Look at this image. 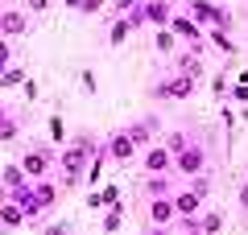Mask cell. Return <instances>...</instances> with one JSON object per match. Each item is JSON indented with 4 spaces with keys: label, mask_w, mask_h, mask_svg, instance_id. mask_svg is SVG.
<instances>
[{
    "label": "cell",
    "mask_w": 248,
    "mask_h": 235,
    "mask_svg": "<svg viewBox=\"0 0 248 235\" xmlns=\"http://www.w3.org/2000/svg\"><path fill=\"white\" fill-rule=\"evenodd\" d=\"M21 33H29V13H25V9H4L0 37H21Z\"/></svg>",
    "instance_id": "11"
},
{
    "label": "cell",
    "mask_w": 248,
    "mask_h": 235,
    "mask_svg": "<svg viewBox=\"0 0 248 235\" xmlns=\"http://www.w3.org/2000/svg\"><path fill=\"white\" fill-rule=\"evenodd\" d=\"M228 99H248V83H236V87L228 91Z\"/></svg>",
    "instance_id": "32"
},
{
    "label": "cell",
    "mask_w": 248,
    "mask_h": 235,
    "mask_svg": "<svg viewBox=\"0 0 248 235\" xmlns=\"http://www.w3.org/2000/svg\"><path fill=\"white\" fill-rule=\"evenodd\" d=\"M190 190H195L199 198H207V194H211V182H207V174H195V177H190Z\"/></svg>",
    "instance_id": "24"
},
{
    "label": "cell",
    "mask_w": 248,
    "mask_h": 235,
    "mask_svg": "<svg viewBox=\"0 0 248 235\" xmlns=\"http://www.w3.org/2000/svg\"><path fill=\"white\" fill-rule=\"evenodd\" d=\"M104 153L112 157L116 165H124V161H133V157H137V140L128 136V128H120V132L108 136V148H104Z\"/></svg>",
    "instance_id": "6"
},
{
    "label": "cell",
    "mask_w": 248,
    "mask_h": 235,
    "mask_svg": "<svg viewBox=\"0 0 248 235\" xmlns=\"http://www.w3.org/2000/svg\"><path fill=\"white\" fill-rule=\"evenodd\" d=\"M29 219H25V210L17 206V202H0V227L4 231H21Z\"/></svg>",
    "instance_id": "12"
},
{
    "label": "cell",
    "mask_w": 248,
    "mask_h": 235,
    "mask_svg": "<svg viewBox=\"0 0 248 235\" xmlns=\"http://www.w3.org/2000/svg\"><path fill=\"white\" fill-rule=\"evenodd\" d=\"M170 198H174V210H178V219H182V223L199 219V210H203V198H199L190 186H186V190H178V194H170Z\"/></svg>",
    "instance_id": "9"
},
{
    "label": "cell",
    "mask_w": 248,
    "mask_h": 235,
    "mask_svg": "<svg viewBox=\"0 0 248 235\" xmlns=\"http://www.w3.org/2000/svg\"><path fill=\"white\" fill-rule=\"evenodd\" d=\"M236 202H240V210L248 215V182H240V190H236Z\"/></svg>",
    "instance_id": "28"
},
{
    "label": "cell",
    "mask_w": 248,
    "mask_h": 235,
    "mask_svg": "<svg viewBox=\"0 0 248 235\" xmlns=\"http://www.w3.org/2000/svg\"><path fill=\"white\" fill-rule=\"evenodd\" d=\"M0 21H4V9H0Z\"/></svg>",
    "instance_id": "38"
},
{
    "label": "cell",
    "mask_w": 248,
    "mask_h": 235,
    "mask_svg": "<svg viewBox=\"0 0 248 235\" xmlns=\"http://www.w3.org/2000/svg\"><path fill=\"white\" fill-rule=\"evenodd\" d=\"M42 235H71V227H66V223H50Z\"/></svg>",
    "instance_id": "31"
},
{
    "label": "cell",
    "mask_w": 248,
    "mask_h": 235,
    "mask_svg": "<svg viewBox=\"0 0 248 235\" xmlns=\"http://www.w3.org/2000/svg\"><path fill=\"white\" fill-rule=\"evenodd\" d=\"M244 120H248V107H244Z\"/></svg>",
    "instance_id": "39"
},
{
    "label": "cell",
    "mask_w": 248,
    "mask_h": 235,
    "mask_svg": "<svg viewBox=\"0 0 248 235\" xmlns=\"http://www.w3.org/2000/svg\"><path fill=\"white\" fill-rule=\"evenodd\" d=\"M66 9H79L83 13V0H66Z\"/></svg>",
    "instance_id": "36"
},
{
    "label": "cell",
    "mask_w": 248,
    "mask_h": 235,
    "mask_svg": "<svg viewBox=\"0 0 248 235\" xmlns=\"http://www.w3.org/2000/svg\"><path fill=\"white\" fill-rule=\"evenodd\" d=\"M17 132H21V124H17V120H4V124H0V145L17 140Z\"/></svg>",
    "instance_id": "23"
},
{
    "label": "cell",
    "mask_w": 248,
    "mask_h": 235,
    "mask_svg": "<svg viewBox=\"0 0 248 235\" xmlns=\"http://www.w3.org/2000/svg\"><path fill=\"white\" fill-rule=\"evenodd\" d=\"M174 169V153H170L166 145H149V153H145V174L149 177H161Z\"/></svg>",
    "instance_id": "8"
},
{
    "label": "cell",
    "mask_w": 248,
    "mask_h": 235,
    "mask_svg": "<svg viewBox=\"0 0 248 235\" xmlns=\"http://www.w3.org/2000/svg\"><path fill=\"white\" fill-rule=\"evenodd\" d=\"M174 169L186 177H195V174H207V148L199 145V140H190V145L182 148V153L174 157Z\"/></svg>",
    "instance_id": "3"
},
{
    "label": "cell",
    "mask_w": 248,
    "mask_h": 235,
    "mask_svg": "<svg viewBox=\"0 0 248 235\" xmlns=\"http://www.w3.org/2000/svg\"><path fill=\"white\" fill-rule=\"evenodd\" d=\"M104 4H108V0H83V13H99Z\"/></svg>",
    "instance_id": "33"
},
{
    "label": "cell",
    "mask_w": 248,
    "mask_h": 235,
    "mask_svg": "<svg viewBox=\"0 0 248 235\" xmlns=\"http://www.w3.org/2000/svg\"><path fill=\"white\" fill-rule=\"evenodd\" d=\"M4 120H9V112H4V107H0V124H4Z\"/></svg>",
    "instance_id": "37"
},
{
    "label": "cell",
    "mask_w": 248,
    "mask_h": 235,
    "mask_svg": "<svg viewBox=\"0 0 248 235\" xmlns=\"http://www.w3.org/2000/svg\"><path fill=\"white\" fill-rule=\"evenodd\" d=\"M166 29L178 37V42H186L195 54H203V37H207V33H203V25H195L190 17H178V13H174V21H170Z\"/></svg>",
    "instance_id": "5"
},
{
    "label": "cell",
    "mask_w": 248,
    "mask_h": 235,
    "mask_svg": "<svg viewBox=\"0 0 248 235\" xmlns=\"http://www.w3.org/2000/svg\"><path fill=\"white\" fill-rule=\"evenodd\" d=\"M133 21H128V17H116V25L112 29H108V45H124V42H128V33H133Z\"/></svg>",
    "instance_id": "15"
},
{
    "label": "cell",
    "mask_w": 248,
    "mask_h": 235,
    "mask_svg": "<svg viewBox=\"0 0 248 235\" xmlns=\"http://www.w3.org/2000/svg\"><path fill=\"white\" fill-rule=\"evenodd\" d=\"M199 231L203 235H219L223 231V210H207V215L199 219Z\"/></svg>",
    "instance_id": "17"
},
{
    "label": "cell",
    "mask_w": 248,
    "mask_h": 235,
    "mask_svg": "<svg viewBox=\"0 0 248 235\" xmlns=\"http://www.w3.org/2000/svg\"><path fill=\"white\" fill-rule=\"evenodd\" d=\"M149 235H174V231H170V227H153Z\"/></svg>",
    "instance_id": "35"
},
{
    "label": "cell",
    "mask_w": 248,
    "mask_h": 235,
    "mask_svg": "<svg viewBox=\"0 0 248 235\" xmlns=\"http://www.w3.org/2000/svg\"><path fill=\"white\" fill-rule=\"evenodd\" d=\"M17 83H25V70L21 66H9L4 74H0V87H17Z\"/></svg>",
    "instance_id": "22"
},
{
    "label": "cell",
    "mask_w": 248,
    "mask_h": 235,
    "mask_svg": "<svg viewBox=\"0 0 248 235\" xmlns=\"http://www.w3.org/2000/svg\"><path fill=\"white\" fill-rule=\"evenodd\" d=\"M186 145H190V136H186V132H166V148H170V153H174V157L182 153Z\"/></svg>",
    "instance_id": "21"
},
{
    "label": "cell",
    "mask_w": 248,
    "mask_h": 235,
    "mask_svg": "<svg viewBox=\"0 0 248 235\" xmlns=\"http://www.w3.org/2000/svg\"><path fill=\"white\" fill-rule=\"evenodd\" d=\"M120 215H124V210H112V215L104 219V231H116V227H120Z\"/></svg>",
    "instance_id": "30"
},
{
    "label": "cell",
    "mask_w": 248,
    "mask_h": 235,
    "mask_svg": "<svg viewBox=\"0 0 248 235\" xmlns=\"http://www.w3.org/2000/svg\"><path fill=\"white\" fill-rule=\"evenodd\" d=\"M141 17H145V25L166 29L170 21H174V4H170V0H141Z\"/></svg>",
    "instance_id": "7"
},
{
    "label": "cell",
    "mask_w": 248,
    "mask_h": 235,
    "mask_svg": "<svg viewBox=\"0 0 248 235\" xmlns=\"http://www.w3.org/2000/svg\"><path fill=\"white\" fill-rule=\"evenodd\" d=\"M195 83H199V78L170 70V74L161 78L157 87H153V95H157V99H190V95H195Z\"/></svg>",
    "instance_id": "2"
},
{
    "label": "cell",
    "mask_w": 248,
    "mask_h": 235,
    "mask_svg": "<svg viewBox=\"0 0 248 235\" xmlns=\"http://www.w3.org/2000/svg\"><path fill=\"white\" fill-rule=\"evenodd\" d=\"M21 9H25V13H46V9H50V0H25Z\"/></svg>",
    "instance_id": "27"
},
{
    "label": "cell",
    "mask_w": 248,
    "mask_h": 235,
    "mask_svg": "<svg viewBox=\"0 0 248 235\" xmlns=\"http://www.w3.org/2000/svg\"><path fill=\"white\" fill-rule=\"evenodd\" d=\"M33 190H37V202H42V210H50V206H54V198H58V190H54L50 182H37Z\"/></svg>",
    "instance_id": "19"
},
{
    "label": "cell",
    "mask_w": 248,
    "mask_h": 235,
    "mask_svg": "<svg viewBox=\"0 0 248 235\" xmlns=\"http://www.w3.org/2000/svg\"><path fill=\"white\" fill-rule=\"evenodd\" d=\"M50 136L58 140V145H62V140H66V124H62L58 116H54V120H50Z\"/></svg>",
    "instance_id": "25"
},
{
    "label": "cell",
    "mask_w": 248,
    "mask_h": 235,
    "mask_svg": "<svg viewBox=\"0 0 248 235\" xmlns=\"http://www.w3.org/2000/svg\"><path fill=\"white\" fill-rule=\"evenodd\" d=\"M21 169H25L29 182H46V174L54 169V153L50 148H29V153L21 157Z\"/></svg>",
    "instance_id": "4"
},
{
    "label": "cell",
    "mask_w": 248,
    "mask_h": 235,
    "mask_svg": "<svg viewBox=\"0 0 248 235\" xmlns=\"http://www.w3.org/2000/svg\"><path fill=\"white\" fill-rule=\"evenodd\" d=\"M0 182H4V190H21V186H25L29 182V177H25V169H21V161H17V165H4V174H0Z\"/></svg>",
    "instance_id": "16"
},
{
    "label": "cell",
    "mask_w": 248,
    "mask_h": 235,
    "mask_svg": "<svg viewBox=\"0 0 248 235\" xmlns=\"http://www.w3.org/2000/svg\"><path fill=\"white\" fill-rule=\"evenodd\" d=\"M207 37H211V45H215V50H219V54H236V42H232V37L223 33V29H211V33H207Z\"/></svg>",
    "instance_id": "18"
},
{
    "label": "cell",
    "mask_w": 248,
    "mask_h": 235,
    "mask_svg": "<svg viewBox=\"0 0 248 235\" xmlns=\"http://www.w3.org/2000/svg\"><path fill=\"white\" fill-rule=\"evenodd\" d=\"M244 4H248V0H244Z\"/></svg>",
    "instance_id": "40"
},
{
    "label": "cell",
    "mask_w": 248,
    "mask_h": 235,
    "mask_svg": "<svg viewBox=\"0 0 248 235\" xmlns=\"http://www.w3.org/2000/svg\"><path fill=\"white\" fill-rule=\"evenodd\" d=\"M174 70H178V74L199 78V74H203V62H199V54L190 50V54H178V58H174Z\"/></svg>",
    "instance_id": "14"
},
{
    "label": "cell",
    "mask_w": 248,
    "mask_h": 235,
    "mask_svg": "<svg viewBox=\"0 0 248 235\" xmlns=\"http://www.w3.org/2000/svg\"><path fill=\"white\" fill-rule=\"evenodd\" d=\"M79 83H83V91H95V87H99V83H95V74H91V70H83V74H79Z\"/></svg>",
    "instance_id": "29"
},
{
    "label": "cell",
    "mask_w": 248,
    "mask_h": 235,
    "mask_svg": "<svg viewBox=\"0 0 248 235\" xmlns=\"http://www.w3.org/2000/svg\"><path fill=\"white\" fill-rule=\"evenodd\" d=\"M153 45H157V54H174V45H178V37L170 33V29H157V37H153Z\"/></svg>",
    "instance_id": "20"
},
{
    "label": "cell",
    "mask_w": 248,
    "mask_h": 235,
    "mask_svg": "<svg viewBox=\"0 0 248 235\" xmlns=\"http://www.w3.org/2000/svg\"><path fill=\"white\" fill-rule=\"evenodd\" d=\"M0 62H9V37H0Z\"/></svg>",
    "instance_id": "34"
},
{
    "label": "cell",
    "mask_w": 248,
    "mask_h": 235,
    "mask_svg": "<svg viewBox=\"0 0 248 235\" xmlns=\"http://www.w3.org/2000/svg\"><path fill=\"white\" fill-rule=\"evenodd\" d=\"M149 219H153V227H170V223L178 219L174 198H170V194H153V202H149Z\"/></svg>",
    "instance_id": "10"
},
{
    "label": "cell",
    "mask_w": 248,
    "mask_h": 235,
    "mask_svg": "<svg viewBox=\"0 0 248 235\" xmlns=\"http://www.w3.org/2000/svg\"><path fill=\"white\" fill-rule=\"evenodd\" d=\"M112 4H116V13H120V17H128V13H133L141 0H112Z\"/></svg>",
    "instance_id": "26"
},
{
    "label": "cell",
    "mask_w": 248,
    "mask_h": 235,
    "mask_svg": "<svg viewBox=\"0 0 248 235\" xmlns=\"http://www.w3.org/2000/svg\"><path fill=\"white\" fill-rule=\"evenodd\" d=\"M91 157H95V140H91V136L71 140V145H66V148L58 153V169H62V177H66V182H75V177H79L83 169H87V161H91Z\"/></svg>",
    "instance_id": "1"
},
{
    "label": "cell",
    "mask_w": 248,
    "mask_h": 235,
    "mask_svg": "<svg viewBox=\"0 0 248 235\" xmlns=\"http://www.w3.org/2000/svg\"><path fill=\"white\" fill-rule=\"evenodd\" d=\"M215 13H219V4H211V0H190V21L195 25H215Z\"/></svg>",
    "instance_id": "13"
}]
</instances>
